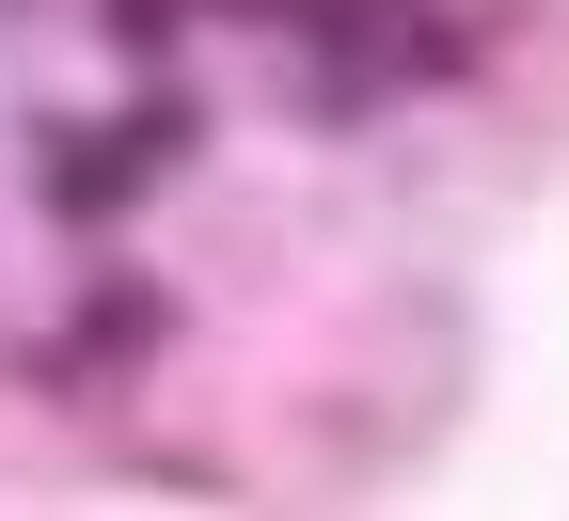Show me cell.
I'll use <instances>...</instances> for the list:
<instances>
[{
  "label": "cell",
  "instance_id": "7a4b0ae2",
  "mask_svg": "<svg viewBox=\"0 0 569 521\" xmlns=\"http://www.w3.org/2000/svg\"><path fill=\"white\" fill-rule=\"evenodd\" d=\"M142 174H159V159H142L127 127H48V221H63V238L127 221V206H142Z\"/></svg>",
  "mask_w": 569,
  "mask_h": 521
},
{
  "label": "cell",
  "instance_id": "3957f363",
  "mask_svg": "<svg viewBox=\"0 0 569 521\" xmlns=\"http://www.w3.org/2000/svg\"><path fill=\"white\" fill-rule=\"evenodd\" d=\"M111 127H127V142H142V159H159V174H174V159H190V142H206V96H190V80H142V96H127Z\"/></svg>",
  "mask_w": 569,
  "mask_h": 521
},
{
  "label": "cell",
  "instance_id": "6da1fadb",
  "mask_svg": "<svg viewBox=\"0 0 569 521\" xmlns=\"http://www.w3.org/2000/svg\"><path fill=\"white\" fill-rule=\"evenodd\" d=\"M142 348H174V301H159V284H96V301L32 348V380H63V395H80V380H127Z\"/></svg>",
  "mask_w": 569,
  "mask_h": 521
},
{
  "label": "cell",
  "instance_id": "5b68a950",
  "mask_svg": "<svg viewBox=\"0 0 569 521\" xmlns=\"http://www.w3.org/2000/svg\"><path fill=\"white\" fill-rule=\"evenodd\" d=\"M190 17H253V32H284V0H190Z\"/></svg>",
  "mask_w": 569,
  "mask_h": 521
},
{
  "label": "cell",
  "instance_id": "277c9868",
  "mask_svg": "<svg viewBox=\"0 0 569 521\" xmlns=\"http://www.w3.org/2000/svg\"><path fill=\"white\" fill-rule=\"evenodd\" d=\"M96 32H111V48H127V63H159V48H174V32H190V0H96Z\"/></svg>",
  "mask_w": 569,
  "mask_h": 521
}]
</instances>
